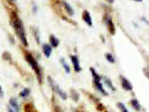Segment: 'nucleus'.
I'll return each instance as SVG.
<instances>
[{
	"label": "nucleus",
	"mask_w": 149,
	"mask_h": 112,
	"mask_svg": "<svg viewBox=\"0 0 149 112\" xmlns=\"http://www.w3.org/2000/svg\"><path fill=\"white\" fill-rule=\"evenodd\" d=\"M10 23L13 27V29L15 30V33L19 38L20 42L22 43L23 46L28 47V41L26 38V33H25V28L23 26V23L21 21V19L19 18L18 14L15 11L10 12Z\"/></svg>",
	"instance_id": "obj_1"
},
{
	"label": "nucleus",
	"mask_w": 149,
	"mask_h": 112,
	"mask_svg": "<svg viewBox=\"0 0 149 112\" xmlns=\"http://www.w3.org/2000/svg\"><path fill=\"white\" fill-rule=\"evenodd\" d=\"M24 58H25L26 62L30 65V66L32 68V70L35 71L36 75H37V78H38V82L40 83L43 82V75H42V70H41L39 64L38 62L36 61V59L33 57L32 54H30L29 52L27 51H24Z\"/></svg>",
	"instance_id": "obj_2"
},
{
	"label": "nucleus",
	"mask_w": 149,
	"mask_h": 112,
	"mask_svg": "<svg viewBox=\"0 0 149 112\" xmlns=\"http://www.w3.org/2000/svg\"><path fill=\"white\" fill-rule=\"evenodd\" d=\"M48 82H49V84H50V86H51V88L53 89V91L54 92H56V93L59 95L60 97H61L62 99H64V100H66L67 99V97H68V95H67V93L65 91H63L61 88H60V86L57 84L56 82L53 80V78L51 77H48Z\"/></svg>",
	"instance_id": "obj_3"
},
{
	"label": "nucleus",
	"mask_w": 149,
	"mask_h": 112,
	"mask_svg": "<svg viewBox=\"0 0 149 112\" xmlns=\"http://www.w3.org/2000/svg\"><path fill=\"white\" fill-rule=\"evenodd\" d=\"M104 22L107 23V29H109V33L111 35H114L115 34V27H114V24L112 23V20H111V18H110V16L109 15H104Z\"/></svg>",
	"instance_id": "obj_4"
},
{
	"label": "nucleus",
	"mask_w": 149,
	"mask_h": 112,
	"mask_svg": "<svg viewBox=\"0 0 149 112\" xmlns=\"http://www.w3.org/2000/svg\"><path fill=\"white\" fill-rule=\"evenodd\" d=\"M120 82H121V86H122V88L123 89H125L127 90V91H131L132 90V84H131V82H129L127 78H125L124 77H120Z\"/></svg>",
	"instance_id": "obj_5"
},
{
	"label": "nucleus",
	"mask_w": 149,
	"mask_h": 112,
	"mask_svg": "<svg viewBox=\"0 0 149 112\" xmlns=\"http://www.w3.org/2000/svg\"><path fill=\"white\" fill-rule=\"evenodd\" d=\"M70 58H71V61H72V63H73L74 71H77V73H80L81 68V66H80V61H79V58L77 56H74V55H72Z\"/></svg>",
	"instance_id": "obj_6"
},
{
	"label": "nucleus",
	"mask_w": 149,
	"mask_h": 112,
	"mask_svg": "<svg viewBox=\"0 0 149 112\" xmlns=\"http://www.w3.org/2000/svg\"><path fill=\"white\" fill-rule=\"evenodd\" d=\"M42 50H43V53L46 56V58H50V56H51V54H52V51H53V47L51 45L45 43V44L42 45Z\"/></svg>",
	"instance_id": "obj_7"
},
{
	"label": "nucleus",
	"mask_w": 149,
	"mask_h": 112,
	"mask_svg": "<svg viewBox=\"0 0 149 112\" xmlns=\"http://www.w3.org/2000/svg\"><path fill=\"white\" fill-rule=\"evenodd\" d=\"M9 105L11 106V108L15 112H20V105H19V103L16 98L12 97V98L9 99Z\"/></svg>",
	"instance_id": "obj_8"
},
{
	"label": "nucleus",
	"mask_w": 149,
	"mask_h": 112,
	"mask_svg": "<svg viewBox=\"0 0 149 112\" xmlns=\"http://www.w3.org/2000/svg\"><path fill=\"white\" fill-rule=\"evenodd\" d=\"M83 20L85 21L86 24L88 26H90V27H92L93 26V21H92V17H91V14L88 11L85 10L83 12Z\"/></svg>",
	"instance_id": "obj_9"
},
{
	"label": "nucleus",
	"mask_w": 149,
	"mask_h": 112,
	"mask_svg": "<svg viewBox=\"0 0 149 112\" xmlns=\"http://www.w3.org/2000/svg\"><path fill=\"white\" fill-rule=\"evenodd\" d=\"M93 85H95V87L97 89V91H100L102 95L107 96V92L105 91V89H104V88H103L102 82H100V80H93Z\"/></svg>",
	"instance_id": "obj_10"
},
{
	"label": "nucleus",
	"mask_w": 149,
	"mask_h": 112,
	"mask_svg": "<svg viewBox=\"0 0 149 112\" xmlns=\"http://www.w3.org/2000/svg\"><path fill=\"white\" fill-rule=\"evenodd\" d=\"M49 41H50V45H51V46H52L53 48H57V47L60 45L59 39H58L56 36H54V35H51V36H50Z\"/></svg>",
	"instance_id": "obj_11"
},
{
	"label": "nucleus",
	"mask_w": 149,
	"mask_h": 112,
	"mask_svg": "<svg viewBox=\"0 0 149 112\" xmlns=\"http://www.w3.org/2000/svg\"><path fill=\"white\" fill-rule=\"evenodd\" d=\"M61 3H62V5L64 6V8L66 9L67 13H68L70 16H73V15H74V10H73V8H72V6L70 5V4L68 3V2H67V1H62Z\"/></svg>",
	"instance_id": "obj_12"
},
{
	"label": "nucleus",
	"mask_w": 149,
	"mask_h": 112,
	"mask_svg": "<svg viewBox=\"0 0 149 112\" xmlns=\"http://www.w3.org/2000/svg\"><path fill=\"white\" fill-rule=\"evenodd\" d=\"M24 112H38L36 107L32 103H26L23 107Z\"/></svg>",
	"instance_id": "obj_13"
},
{
	"label": "nucleus",
	"mask_w": 149,
	"mask_h": 112,
	"mask_svg": "<svg viewBox=\"0 0 149 112\" xmlns=\"http://www.w3.org/2000/svg\"><path fill=\"white\" fill-rule=\"evenodd\" d=\"M130 104H131L132 108L135 109L136 111H140L141 110V105H140V103L138 102L137 99H135V98L131 99V100H130Z\"/></svg>",
	"instance_id": "obj_14"
},
{
	"label": "nucleus",
	"mask_w": 149,
	"mask_h": 112,
	"mask_svg": "<svg viewBox=\"0 0 149 112\" xmlns=\"http://www.w3.org/2000/svg\"><path fill=\"white\" fill-rule=\"evenodd\" d=\"M70 96L72 97V99H73L74 101H79V99H80V95H79L78 91H76L74 89L71 88L70 89Z\"/></svg>",
	"instance_id": "obj_15"
},
{
	"label": "nucleus",
	"mask_w": 149,
	"mask_h": 112,
	"mask_svg": "<svg viewBox=\"0 0 149 112\" xmlns=\"http://www.w3.org/2000/svg\"><path fill=\"white\" fill-rule=\"evenodd\" d=\"M102 78L103 80V82H104L105 84L107 85V87H109L111 90H113V91H115V87H114V85L112 84V82H111V80H109L107 77H102Z\"/></svg>",
	"instance_id": "obj_16"
},
{
	"label": "nucleus",
	"mask_w": 149,
	"mask_h": 112,
	"mask_svg": "<svg viewBox=\"0 0 149 112\" xmlns=\"http://www.w3.org/2000/svg\"><path fill=\"white\" fill-rule=\"evenodd\" d=\"M31 93V89L30 88H24L22 89V91L19 93V96L22 97V98H26V97H28L29 95Z\"/></svg>",
	"instance_id": "obj_17"
},
{
	"label": "nucleus",
	"mask_w": 149,
	"mask_h": 112,
	"mask_svg": "<svg viewBox=\"0 0 149 112\" xmlns=\"http://www.w3.org/2000/svg\"><path fill=\"white\" fill-rule=\"evenodd\" d=\"M61 64H62V66H63V68H65V71H66L67 73H71V68H70V66L68 65V64H67L66 59H65L64 58L61 59Z\"/></svg>",
	"instance_id": "obj_18"
},
{
	"label": "nucleus",
	"mask_w": 149,
	"mask_h": 112,
	"mask_svg": "<svg viewBox=\"0 0 149 112\" xmlns=\"http://www.w3.org/2000/svg\"><path fill=\"white\" fill-rule=\"evenodd\" d=\"M90 71H91V73H92V75H93V80H100H100H102V77H100V75H97V73L95 71V68H91Z\"/></svg>",
	"instance_id": "obj_19"
},
{
	"label": "nucleus",
	"mask_w": 149,
	"mask_h": 112,
	"mask_svg": "<svg viewBox=\"0 0 149 112\" xmlns=\"http://www.w3.org/2000/svg\"><path fill=\"white\" fill-rule=\"evenodd\" d=\"M33 30V35H34V38L36 40V42L38 43V44H40V35H39V30L37 29V28L33 27L32 28Z\"/></svg>",
	"instance_id": "obj_20"
},
{
	"label": "nucleus",
	"mask_w": 149,
	"mask_h": 112,
	"mask_svg": "<svg viewBox=\"0 0 149 112\" xmlns=\"http://www.w3.org/2000/svg\"><path fill=\"white\" fill-rule=\"evenodd\" d=\"M2 59H4V61H7V62H11L12 59V56L11 54L9 53V52H3V54H2Z\"/></svg>",
	"instance_id": "obj_21"
},
{
	"label": "nucleus",
	"mask_w": 149,
	"mask_h": 112,
	"mask_svg": "<svg viewBox=\"0 0 149 112\" xmlns=\"http://www.w3.org/2000/svg\"><path fill=\"white\" fill-rule=\"evenodd\" d=\"M105 59H107V62H109V63H111V64H113L114 62H115L114 57L112 56L111 54H109V53H107V54H105Z\"/></svg>",
	"instance_id": "obj_22"
},
{
	"label": "nucleus",
	"mask_w": 149,
	"mask_h": 112,
	"mask_svg": "<svg viewBox=\"0 0 149 112\" xmlns=\"http://www.w3.org/2000/svg\"><path fill=\"white\" fill-rule=\"evenodd\" d=\"M117 107L120 109V112H129L128 110H127L125 105H124L123 103H121V102H118V103H117Z\"/></svg>",
	"instance_id": "obj_23"
},
{
	"label": "nucleus",
	"mask_w": 149,
	"mask_h": 112,
	"mask_svg": "<svg viewBox=\"0 0 149 112\" xmlns=\"http://www.w3.org/2000/svg\"><path fill=\"white\" fill-rule=\"evenodd\" d=\"M8 38H9V40H10V43H11L12 45H13L15 42H14V39H13V38H12V36H11L10 34H8Z\"/></svg>",
	"instance_id": "obj_24"
},
{
	"label": "nucleus",
	"mask_w": 149,
	"mask_h": 112,
	"mask_svg": "<svg viewBox=\"0 0 149 112\" xmlns=\"http://www.w3.org/2000/svg\"><path fill=\"white\" fill-rule=\"evenodd\" d=\"M144 73H145V75H146V77H149V70H148V68H144Z\"/></svg>",
	"instance_id": "obj_25"
},
{
	"label": "nucleus",
	"mask_w": 149,
	"mask_h": 112,
	"mask_svg": "<svg viewBox=\"0 0 149 112\" xmlns=\"http://www.w3.org/2000/svg\"><path fill=\"white\" fill-rule=\"evenodd\" d=\"M3 95H4L3 89H2V86L0 85V97H3Z\"/></svg>",
	"instance_id": "obj_26"
},
{
	"label": "nucleus",
	"mask_w": 149,
	"mask_h": 112,
	"mask_svg": "<svg viewBox=\"0 0 149 112\" xmlns=\"http://www.w3.org/2000/svg\"><path fill=\"white\" fill-rule=\"evenodd\" d=\"M7 110H8V112H15V111L13 110V109L11 108V106H10V105L7 106Z\"/></svg>",
	"instance_id": "obj_27"
},
{
	"label": "nucleus",
	"mask_w": 149,
	"mask_h": 112,
	"mask_svg": "<svg viewBox=\"0 0 149 112\" xmlns=\"http://www.w3.org/2000/svg\"><path fill=\"white\" fill-rule=\"evenodd\" d=\"M141 20H142L143 22H145V23L147 24V25L149 26V21H147V20H146V18H145V17H142V18H141Z\"/></svg>",
	"instance_id": "obj_28"
},
{
	"label": "nucleus",
	"mask_w": 149,
	"mask_h": 112,
	"mask_svg": "<svg viewBox=\"0 0 149 112\" xmlns=\"http://www.w3.org/2000/svg\"><path fill=\"white\" fill-rule=\"evenodd\" d=\"M55 112H62V111H61V109H60L58 106H55Z\"/></svg>",
	"instance_id": "obj_29"
},
{
	"label": "nucleus",
	"mask_w": 149,
	"mask_h": 112,
	"mask_svg": "<svg viewBox=\"0 0 149 112\" xmlns=\"http://www.w3.org/2000/svg\"><path fill=\"white\" fill-rule=\"evenodd\" d=\"M33 5H34V7H33V12H34V13H35V12L37 11V7H36L35 4H33Z\"/></svg>",
	"instance_id": "obj_30"
}]
</instances>
